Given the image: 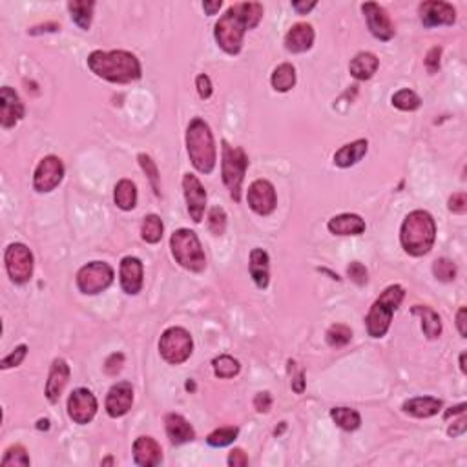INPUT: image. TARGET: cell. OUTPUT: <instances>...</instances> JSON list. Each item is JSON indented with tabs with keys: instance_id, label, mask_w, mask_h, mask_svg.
I'll list each match as a JSON object with an SVG mask.
<instances>
[{
	"instance_id": "1",
	"label": "cell",
	"mask_w": 467,
	"mask_h": 467,
	"mask_svg": "<svg viewBox=\"0 0 467 467\" xmlns=\"http://www.w3.org/2000/svg\"><path fill=\"white\" fill-rule=\"evenodd\" d=\"M263 13L265 10L260 2H237L230 6L214 28L217 46L228 55L239 54L245 33L260 24Z\"/></svg>"
},
{
	"instance_id": "2",
	"label": "cell",
	"mask_w": 467,
	"mask_h": 467,
	"mask_svg": "<svg viewBox=\"0 0 467 467\" xmlns=\"http://www.w3.org/2000/svg\"><path fill=\"white\" fill-rule=\"evenodd\" d=\"M88 68L99 79H104L113 84L135 82L143 75L139 58L125 49H113V52L95 49L88 55Z\"/></svg>"
},
{
	"instance_id": "3",
	"label": "cell",
	"mask_w": 467,
	"mask_h": 467,
	"mask_svg": "<svg viewBox=\"0 0 467 467\" xmlns=\"http://www.w3.org/2000/svg\"><path fill=\"white\" fill-rule=\"evenodd\" d=\"M436 239V223L425 210H414L402 223L400 241L404 251L414 258L429 254Z\"/></svg>"
},
{
	"instance_id": "4",
	"label": "cell",
	"mask_w": 467,
	"mask_h": 467,
	"mask_svg": "<svg viewBox=\"0 0 467 467\" xmlns=\"http://www.w3.org/2000/svg\"><path fill=\"white\" fill-rule=\"evenodd\" d=\"M187 152L190 161H192L193 168L201 172V174H212L217 161L216 141H214L210 126L201 117H196L188 125Z\"/></svg>"
},
{
	"instance_id": "5",
	"label": "cell",
	"mask_w": 467,
	"mask_h": 467,
	"mask_svg": "<svg viewBox=\"0 0 467 467\" xmlns=\"http://www.w3.org/2000/svg\"><path fill=\"white\" fill-rule=\"evenodd\" d=\"M405 298V289L402 285H390L376 298L371 310L365 318L367 334L371 338H383L390 329L393 314L398 310Z\"/></svg>"
},
{
	"instance_id": "6",
	"label": "cell",
	"mask_w": 467,
	"mask_h": 467,
	"mask_svg": "<svg viewBox=\"0 0 467 467\" xmlns=\"http://www.w3.org/2000/svg\"><path fill=\"white\" fill-rule=\"evenodd\" d=\"M172 255L183 269L190 272H203L207 269V255L203 251L198 234L190 228H179L170 237Z\"/></svg>"
},
{
	"instance_id": "7",
	"label": "cell",
	"mask_w": 467,
	"mask_h": 467,
	"mask_svg": "<svg viewBox=\"0 0 467 467\" xmlns=\"http://www.w3.org/2000/svg\"><path fill=\"white\" fill-rule=\"evenodd\" d=\"M246 168H248V157L245 150L239 146L228 145L227 141H223L221 152V175L223 183L227 187L230 198L236 203L241 201V184L245 179Z\"/></svg>"
},
{
	"instance_id": "8",
	"label": "cell",
	"mask_w": 467,
	"mask_h": 467,
	"mask_svg": "<svg viewBox=\"0 0 467 467\" xmlns=\"http://www.w3.org/2000/svg\"><path fill=\"white\" fill-rule=\"evenodd\" d=\"M193 352V340L187 329L170 327L159 340V354L170 365H181Z\"/></svg>"
},
{
	"instance_id": "9",
	"label": "cell",
	"mask_w": 467,
	"mask_h": 467,
	"mask_svg": "<svg viewBox=\"0 0 467 467\" xmlns=\"http://www.w3.org/2000/svg\"><path fill=\"white\" fill-rule=\"evenodd\" d=\"M113 269L104 261H92L77 272V287L82 294L95 296L113 283Z\"/></svg>"
},
{
	"instance_id": "10",
	"label": "cell",
	"mask_w": 467,
	"mask_h": 467,
	"mask_svg": "<svg viewBox=\"0 0 467 467\" xmlns=\"http://www.w3.org/2000/svg\"><path fill=\"white\" fill-rule=\"evenodd\" d=\"M6 270L10 280L17 285H24L33 276V254L24 243H11L4 254Z\"/></svg>"
},
{
	"instance_id": "11",
	"label": "cell",
	"mask_w": 467,
	"mask_h": 467,
	"mask_svg": "<svg viewBox=\"0 0 467 467\" xmlns=\"http://www.w3.org/2000/svg\"><path fill=\"white\" fill-rule=\"evenodd\" d=\"M64 164L57 155H48L40 159L33 174V188L39 193H48L63 183Z\"/></svg>"
},
{
	"instance_id": "12",
	"label": "cell",
	"mask_w": 467,
	"mask_h": 467,
	"mask_svg": "<svg viewBox=\"0 0 467 467\" xmlns=\"http://www.w3.org/2000/svg\"><path fill=\"white\" fill-rule=\"evenodd\" d=\"M246 201H248V207L258 216H270L278 207V196H276L274 184L267 179H255L254 183L248 187Z\"/></svg>"
},
{
	"instance_id": "13",
	"label": "cell",
	"mask_w": 467,
	"mask_h": 467,
	"mask_svg": "<svg viewBox=\"0 0 467 467\" xmlns=\"http://www.w3.org/2000/svg\"><path fill=\"white\" fill-rule=\"evenodd\" d=\"M361 11L365 15L367 26H369L372 37H376L381 42H389L390 39H395V24H393L386 8H381L376 2H365V4H361Z\"/></svg>"
},
{
	"instance_id": "14",
	"label": "cell",
	"mask_w": 467,
	"mask_h": 467,
	"mask_svg": "<svg viewBox=\"0 0 467 467\" xmlns=\"http://www.w3.org/2000/svg\"><path fill=\"white\" fill-rule=\"evenodd\" d=\"M97 409V398L93 396L92 390L88 389H75L68 398V416L79 425L90 424L95 418Z\"/></svg>"
},
{
	"instance_id": "15",
	"label": "cell",
	"mask_w": 467,
	"mask_h": 467,
	"mask_svg": "<svg viewBox=\"0 0 467 467\" xmlns=\"http://www.w3.org/2000/svg\"><path fill=\"white\" fill-rule=\"evenodd\" d=\"M418 15L422 24L425 28H436V26H453L457 22V10L453 4L442 2V0H429L418 6Z\"/></svg>"
},
{
	"instance_id": "16",
	"label": "cell",
	"mask_w": 467,
	"mask_h": 467,
	"mask_svg": "<svg viewBox=\"0 0 467 467\" xmlns=\"http://www.w3.org/2000/svg\"><path fill=\"white\" fill-rule=\"evenodd\" d=\"M183 192L187 201V210L193 223H201L207 208V190L193 174L183 175Z\"/></svg>"
},
{
	"instance_id": "17",
	"label": "cell",
	"mask_w": 467,
	"mask_h": 467,
	"mask_svg": "<svg viewBox=\"0 0 467 467\" xmlns=\"http://www.w3.org/2000/svg\"><path fill=\"white\" fill-rule=\"evenodd\" d=\"M143 278H145V269H143V263H141L139 258H134V255L122 258L119 269L120 289L125 290L126 294H130V296H135L143 289V283H145Z\"/></svg>"
},
{
	"instance_id": "18",
	"label": "cell",
	"mask_w": 467,
	"mask_h": 467,
	"mask_svg": "<svg viewBox=\"0 0 467 467\" xmlns=\"http://www.w3.org/2000/svg\"><path fill=\"white\" fill-rule=\"evenodd\" d=\"M24 104L20 101L19 93L10 86L2 88L0 90V125H2V128H6V130L13 128L24 117Z\"/></svg>"
},
{
	"instance_id": "19",
	"label": "cell",
	"mask_w": 467,
	"mask_h": 467,
	"mask_svg": "<svg viewBox=\"0 0 467 467\" xmlns=\"http://www.w3.org/2000/svg\"><path fill=\"white\" fill-rule=\"evenodd\" d=\"M134 405V389L130 381H119L111 386L106 396V413L111 418H120L128 414Z\"/></svg>"
},
{
	"instance_id": "20",
	"label": "cell",
	"mask_w": 467,
	"mask_h": 467,
	"mask_svg": "<svg viewBox=\"0 0 467 467\" xmlns=\"http://www.w3.org/2000/svg\"><path fill=\"white\" fill-rule=\"evenodd\" d=\"M70 365L64 358H55L49 367L48 381H46V398L49 404H57L70 381Z\"/></svg>"
},
{
	"instance_id": "21",
	"label": "cell",
	"mask_w": 467,
	"mask_h": 467,
	"mask_svg": "<svg viewBox=\"0 0 467 467\" xmlns=\"http://www.w3.org/2000/svg\"><path fill=\"white\" fill-rule=\"evenodd\" d=\"M134 462L141 467H155L163 462V449L152 436H139L134 442Z\"/></svg>"
},
{
	"instance_id": "22",
	"label": "cell",
	"mask_w": 467,
	"mask_h": 467,
	"mask_svg": "<svg viewBox=\"0 0 467 467\" xmlns=\"http://www.w3.org/2000/svg\"><path fill=\"white\" fill-rule=\"evenodd\" d=\"M314 28L308 22H298L289 29V33L285 35V48L290 54H305L312 48L314 44Z\"/></svg>"
},
{
	"instance_id": "23",
	"label": "cell",
	"mask_w": 467,
	"mask_h": 467,
	"mask_svg": "<svg viewBox=\"0 0 467 467\" xmlns=\"http://www.w3.org/2000/svg\"><path fill=\"white\" fill-rule=\"evenodd\" d=\"M164 427H166V434H168L170 443H172V445H183V443L196 440V429H193L192 424H190L184 416H181V414L177 413L166 414V418H164Z\"/></svg>"
},
{
	"instance_id": "24",
	"label": "cell",
	"mask_w": 467,
	"mask_h": 467,
	"mask_svg": "<svg viewBox=\"0 0 467 467\" xmlns=\"http://www.w3.org/2000/svg\"><path fill=\"white\" fill-rule=\"evenodd\" d=\"M327 228L334 236H361L367 225L358 214H340L329 219Z\"/></svg>"
},
{
	"instance_id": "25",
	"label": "cell",
	"mask_w": 467,
	"mask_h": 467,
	"mask_svg": "<svg viewBox=\"0 0 467 467\" xmlns=\"http://www.w3.org/2000/svg\"><path fill=\"white\" fill-rule=\"evenodd\" d=\"M248 270H251V278L254 280L258 289H267L270 281V258L263 248H254L251 252V263H248Z\"/></svg>"
},
{
	"instance_id": "26",
	"label": "cell",
	"mask_w": 467,
	"mask_h": 467,
	"mask_svg": "<svg viewBox=\"0 0 467 467\" xmlns=\"http://www.w3.org/2000/svg\"><path fill=\"white\" fill-rule=\"evenodd\" d=\"M367 150H369L367 139L352 141V143L342 146V148L334 154V164L340 166V168H351V166L358 164L363 157H365Z\"/></svg>"
},
{
	"instance_id": "27",
	"label": "cell",
	"mask_w": 467,
	"mask_h": 467,
	"mask_svg": "<svg viewBox=\"0 0 467 467\" xmlns=\"http://www.w3.org/2000/svg\"><path fill=\"white\" fill-rule=\"evenodd\" d=\"M442 400L433 398V396H418V398H411L404 402L402 409L405 414L414 416V418H431L434 414H438L442 409Z\"/></svg>"
},
{
	"instance_id": "28",
	"label": "cell",
	"mask_w": 467,
	"mask_h": 467,
	"mask_svg": "<svg viewBox=\"0 0 467 467\" xmlns=\"http://www.w3.org/2000/svg\"><path fill=\"white\" fill-rule=\"evenodd\" d=\"M380 61L371 52H361L349 64V72L356 81H369L378 72Z\"/></svg>"
},
{
	"instance_id": "29",
	"label": "cell",
	"mask_w": 467,
	"mask_h": 467,
	"mask_svg": "<svg viewBox=\"0 0 467 467\" xmlns=\"http://www.w3.org/2000/svg\"><path fill=\"white\" fill-rule=\"evenodd\" d=\"M411 312L414 316H420V319H422V331H424L427 340H436V338H440V334H442V319H440L436 310H433L427 305H414L411 308Z\"/></svg>"
},
{
	"instance_id": "30",
	"label": "cell",
	"mask_w": 467,
	"mask_h": 467,
	"mask_svg": "<svg viewBox=\"0 0 467 467\" xmlns=\"http://www.w3.org/2000/svg\"><path fill=\"white\" fill-rule=\"evenodd\" d=\"M113 201H116L117 208L130 212L137 207V187L130 179H120L116 184V192H113Z\"/></svg>"
},
{
	"instance_id": "31",
	"label": "cell",
	"mask_w": 467,
	"mask_h": 467,
	"mask_svg": "<svg viewBox=\"0 0 467 467\" xmlns=\"http://www.w3.org/2000/svg\"><path fill=\"white\" fill-rule=\"evenodd\" d=\"M93 0H72L68 2V10L72 13V20L81 29H90L93 19Z\"/></svg>"
},
{
	"instance_id": "32",
	"label": "cell",
	"mask_w": 467,
	"mask_h": 467,
	"mask_svg": "<svg viewBox=\"0 0 467 467\" xmlns=\"http://www.w3.org/2000/svg\"><path fill=\"white\" fill-rule=\"evenodd\" d=\"M270 84H272V88H274L276 92L280 93L290 92V90L296 86V68L289 63L280 64V66L272 72Z\"/></svg>"
},
{
	"instance_id": "33",
	"label": "cell",
	"mask_w": 467,
	"mask_h": 467,
	"mask_svg": "<svg viewBox=\"0 0 467 467\" xmlns=\"http://www.w3.org/2000/svg\"><path fill=\"white\" fill-rule=\"evenodd\" d=\"M331 418L343 431H356L361 425L360 413L351 409V407H334V409H331Z\"/></svg>"
},
{
	"instance_id": "34",
	"label": "cell",
	"mask_w": 467,
	"mask_h": 467,
	"mask_svg": "<svg viewBox=\"0 0 467 467\" xmlns=\"http://www.w3.org/2000/svg\"><path fill=\"white\" fill-rule=\"evenodd\" d=\"M163 221L157 214H148V216L143 219V225H141V237L143 241L150 243V245H155L163 239Z\"/></svg>"
},
{
	"instance_id": "35",
	"label": "cell",
	"mask_w": 467,
	"mask_h": 467,
	"mask_svg": "<svg viewBox=\"0 0 467 467\" xmlns=\"http://www.w3.org/2000/svg\"><path fill=\"white\" fill-rule=\"evenodd\" d=\"M214 367V374L221 380H228V378H234V376L239 374L241 371V363L230 354H221V356L214 358L212 361Z\"/></svg>"
},
{
	"instance_id": "36",
	"label": "cell",
	"mask_w": 467,
	"mask_h": 467,
	"mask_svg": "<svg viewBox=\"0 0 467 467\" xmlns=\"http://www.w3.org/2000/svg\"><path fill=\"white\" fill-rule=\"evenodd\" d=\"M390 102H393V106L402 111H414L422 106V99L418 97V93L409 90V88H404L400 92H396L393 99H390Z\"/></svg>"
},
{
	"instance_id": "37",
	"label": "cell",
	"mask_w": 467,
	"mask_h": 467,
	"mask_svg": "<svg viewBox=\"0 0 467 467\" xmlns=\"http://www.w3.org/2000/svg\"><path fill=\"white\" fill-rule=\"evenodd\" d=\"M0 464H2V467H28L31 462H29L28 451L24 449V445L15 443V445L8 448Z\"/></svg>"
},
{
	"instance_id": "38",
	"label": "cell",
	"mask_w": 467,
	"mask_h": 467,
	"mask_svg": "<svg viewBox=\"0 0 467 467\" xmlns=\"http://www.w3.org/2000/svg\"><path fill=\"white\" fill-rule=\"evenodd\" d=\"M237 434H239V429L234 427V425H230V427H219L208 434L207 442L212 448H227V445H230L237 438Z\"/></svg>"
},
{
	"instance_id": "39",
	"label": "cell",
	"mask_w": 467,
	"mask_h": 467,
	"mask_svg": "<svg viewBox=\"0 0 467 467\" xmlns=\"http://www.w3.org/2000/svg\"><path fill=\"white\" fill-rule=\"evenodd\" d=\"M325 338H327V343L331 345V347H334V349L345 347L347 343H351L352 331L347 327V325L336 323V325H333V327H329Z\"/></svg>"
},
{
	"instance_id": "40",
	"label": "cell",
	"mask_w": 467,
	"mask_h": 467,
	"mask_svg": "<svg viewBox=\"0 0 467 467\" xmlns=\"http://www.w3.org/2000/svg\"><path fill=\"white\" fill-rule=\"evenodd\" d=\"M139 164L141 168H143V172H145L146 175H148V181L150 184H152V188H154L155 196H161V187H159V168H157V164H155V161L150 157V155L146 154H139Z\"/></svg>"
},
{
	"instance_id": "41",
	"label": "cell",
	"mask_w": 467,
	"mask_h": 467,
	"mask_svg": "<svg viewBox=\"0 0 467 467\" xmlns=\"http://www.w3.org/2000/svg\"><path fill=\"white\" fill-rule=\"evenodd\" d=\"M433 274L436 280L449 283V281H453L457 278V265L448 258H440V260L433 263Z\"/></svg>"
},
{
	"instance_id": "42",
	"label": "cell",
	"mask_w": 467,
	"mask_h": 467,
	"mask_svg": "<svg viewBox=\"0 0 467 467\" xmlns=\"http://www.w3.org/2000/svg\"><path fill=\"white\" fill-rule=\"evenodd\" d=\"M208 228L214 236H221L227 230V214L221 207H214L208 212Z\"/></svg>"
},
{
	"instance_id": "43",
	"label": "cell",
	"mask_w": 467,
	"mask_h": 467,
	"mask_svg": "<svg viewBox=\"0 0 467 467\" xmlns=\"http://www.w3.org/2000/svg\"><path fill=\"white\" fill-rule=\"evenodd\" d=\"M287 369H289L290 374V386H292V390L296 395H301L305 390V372L303 369L296 363L294 360L287 361Z\"/></svg>"
},
{
	"instance_id": "44",
	"label": "cell",
	"mask_w": 467,
	"mask_h": 467,
	"mask_svg": "<svg viewBox=\"0 0 467 467\" xmlns=\"http://www.w3.org/2000/svg\"><path fill=\"white\" fill-rule=\"evenodd\" d=\"M26 354H28V345H19L13 352H10L8 356L2 358L0 361V367L2 369H11V367H19L22 361H24Z\"/></svg>"
},
{
	"instance_id": "45",
	"label": "cell",
	"mask_w": 467,
	"mask_h": 467,
	"mask_svg": "<svg viewBox=\"0 0 467 467\" xmlns=\"http://www.w3.org/2000/svg\"><path fill=\"white\" fill-rule=\"evenodd\" d=\"M347 276L351 278V281H354L360 287L367 285V281H369V272H367L365 265H361L360 261H352L351 265L347 267Z\"/></svg>"
},
{
	"instance_id": "46",
	"label": "cell",
	"mask_w": 467,
	"mask_h": 467,
	"mask_svg": "<svg viewBox=\"0 0 467 467\" xmlns=\"http://www.w3.org/2000/svg\"><path fill=\"white\" fill-rule=\"evenodd\" d=\"M125 365V354L122 352H113L104 361V372L108 376H117Z\"/></svg>"
},
{
	"instance_id": "47",
	"label": "cell",
	"mask_w": 467,
	"mask_h": 467,
	"mask_svg": "<svg viewBox=\"0 0 467 467\" xmlns=\"http://www.w3.org/2000/svg\"><path fill=\"white\" fill-rule=\"evenodd\" d=\"M448 208L453 214H458V216L466 214L467 212V193L466 192L453 193V196L449 198Z\"/></svg>"
},
{
	"instance_id": "48",
	"label": "cell",
	"mask_w": 467,
	"mask_h": 467,
	"mask_svg": "<svg viewBox=\"0 0 467 467\" xmlns=\"http://www.w3.org/2000/svg\"><path fill=\"white\" fill-rule=\"evenodd\" d=\"M196 88H198V93L199 97H201L203 101H207V99H210L212 97V81H210V77L208 75H205V73H201V75H198V79H196Z\"/></svg>"
},
{
	"instance_id": "49",
	"label": "cell",
	"mask_w": 467,
	"mask_h": 467,
	"mask_svg": "<svg viewBox=\"0 0 467 467\" xmlns=\"http://www.w3.org/2000/svg\"><path fill=\"white\" fill-rule=\"evenodd\" d=\"M440 57H442V48L440 46H434L427 52L425 55V68H427L429 73H436L440 70Z\"/></svg>"
},
{
	"instance_id": "50",
	"label": "cell",
	"mask_w": 467,
	"mask_h": 467,
	"mask_svg": "<svg viewBox=\"0 0 467 467\" xmlns=\"http://www.w3.org/2000/svg\"><path fill=\"white\" fill-rule=\"evenodd\" d=\"M270 407H272V396L270 393H258L254 398V409L258 413H269Z\"/></svg>"
},
{
	"instance_id": "51",
	"label": "cell",
	"mask_w": 467,
	"mask_h": 467,
	"mask_svg": "<svg viewBox=\"0 0 467 467\" xmlns=\"http://www.w3.org/2000/svg\"><path fill=\"white\" fill-rule=\"evenodd\" d=\"M228 466L230 467H246L248 466V457H246V453L243 451V449H234V451H230V454H228Z\"/></svg>"
},
{
	"instance_id": "52",
	"label": "cell",
	"mask_w": 467,
	"mask_h": 467,
	"mask_svg": "<svg viewBox=\"0 0 467 467\" xmlns=\"http://www.w3.org/2000/svg\"><path fill=\"white\" fill-rule=\"evenodd\" d=\"M457 327L460 336L467 338V308L460 307L457 312Z\"/></svg>"
},
{
	"instance_id": "53",
	"label": "cell",
	"mask_w": 467,
	"mask_h": 467,
	"mask_svg": "<svg viewBox=\"0 0 467 467\" xmlns=\"http://www.w3.org/2000/svg\"><path fill=\"white\" fill-rule=\"evenodd\" d=\"M466 429H467V420H466V416L462 414V418L458 420L457 424H453L451 427L448 429V434L454 438V436H460V434L466 433Z\"/></svg>"
},
{
	"instance_id": "54",
	"label": "cell",
	"mask_w": 467,
	"mask_h": 467,
	"mask_svg": "<svg viewBox=\"0 0 467 467\" xmlns=\"http://www.w3.org/2000/svg\"><path fill=\"white\" fill-rule=\"evenodd\" d=\"M57 29H61V24H57V22H46V24H40V26H35V28H31L28 33L29 35H39V33H48V31H57Z\"/></svg>"
},
{
	"instance_id": "55",
	"label": "cell",
	"mask_w": 467,
	"mask_h": 467,
	"mask_svg": "<svg viewBox=\"0 0 467 467\" xmlns=\"http://www.w3.org/2000/svg\"><path fill=\"white\" fill-rule=\"evenodd\" d=\"M316 6H318L316 0H310V2H299V0H296V2H292V10L298 11L299 15H307L308 11L314 10Z\"/></svg>"
},
{
	"instance_id": "56",
	"label": "cell",
	"mask_w": 467,
	"mask_h": 467,
	"mask_svg": "<svg viewBox=\"0 0 467 467\" xmlns=\"http://www.w3.org/2000/svg\"><path fill=\"white\" fill-rule=\"evenodd\" d=\"M223 2L221 0H216V2H203V10L207 15H216L217 11L221 10Z\"/></svg>"
},
{
	"instance_id": "57",
	"label": "cell",
	"mask_w": 467,
	"mask_h": 467,
	"mask_svg": "<svg viewBox=\"0 0 467 467\" xmlns=\"http://www.w3.org/2000/svg\"><path fill=\"white\" fill-rule=\"evenodd\" d=\"M466 407H467L466 404H460V405H457V407H451V409L445 411V414H443V418L449 420V418H451V416H454V414H466Z\"/></svg>"
},
{
	"instance_id": "58",
	"label": "cell",
	"mask_w": 467,
	"mask_h": 467,
	"mask_svg": "<svg viewBox=\"0 0 467 467\" xmlns=\"http://www.w3.org/2000/svg\"><path fill=\"white\" fill-rule=\"evenodd\" d=\"M37 429H44V431H48V429H49V420L48 418L39 420V422H37Z\"/></svg>"
},
{
	"instance_id": "59",
	"label": "cell",
	"mask_w": 467,
	"mask_h": 467,
	"mask_svg": "<svg viewBox=\"0 0 467 467\" xmlns=\"http://www.w3.org/2000/svg\"><path fill=\"white\" fill-rule=\"evenodd\" d=\"M460 371H462L464 374L467 372V369H466V352H462V354H460Z\"/></svg>"
},
{
	"instance_id": "60",
	"label": "cell",
	"mask_w": 467,
	"mask_h": 467,
	"mask_svg": "<svg viewBox=\"0 0 467 467\" xmlns=\"http://www.w3.org/2000/svg\"><path fill=\"white\" fill-rule=\"evenodd\" d=\"M113 464V458H106V460H102V466H111Z\"/></svg>"
},
{
	"instance_id": "61",
	"label": "cell",
	"mask_w": 467,
	"mask_h": 467,
	"mask_svg": "<svg viewBox=\"0 0 467 467\" xmlns=\"http://www.w3.org/2000/svg\"><path fill=\"white\" fill-rule=\"evenodd\" d=\"M187 389H188V390H193V389H196V386H193V381H187Z\"/></svg>"
}]
</instances>
